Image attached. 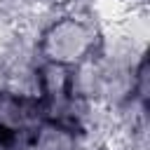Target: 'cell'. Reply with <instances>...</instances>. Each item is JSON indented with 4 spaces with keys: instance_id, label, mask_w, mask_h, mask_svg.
Segmentation results:
<instances>
[{
    "instance_id": "1",
    "label": "cell",
    "mask_w": 150,
    "mask_h": 150,
    "mask_svg": "<svg viewBox=\"0 0 150 150\" xmlns=\"http://www.w3.org/2000/svg\"><path fill=\"white\" fill-rule=\"evenodd\" d=\"M98 45H101V35L96 26L89 19L70 14V16H61L52 21L42 30L38 52L42 61L47 63L75 68L89 61L91 56H96Z\"/></svg>"
},
{
    "instance_id": "2",
    "label": "cell",
    "mask_w": 150,
    "mask_h": 150,
    "mask_svg": "<svg viewBox=\"0 0 150 150\" xmlns=\"http://www.w3.org/2000/svg\"><path fill=\"white\" fill-rule=\"evenodd\" d=\"M30 150H80L77 129L45 117L30 136Z\"/></svg>"
}]
</instances>
